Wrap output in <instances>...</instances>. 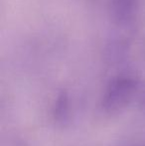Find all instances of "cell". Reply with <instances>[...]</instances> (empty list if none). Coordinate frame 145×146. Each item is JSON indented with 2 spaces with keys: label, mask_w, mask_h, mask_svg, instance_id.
Masks as SVG:
<instances>
[{
  "label": "cell",
  "mask_w": 145,
  "mask_h": 146,
  "mask_svg": "<svg viewBox=\"0 0 145 146\" xmlns=\"http://www.w3.org/2000/svg\"><path fill=\"white\" fill-rule=\"evenodd\" d=\"M139 146H145V143H144V144H141V145H139Z\"/></svg>",
  "instance_id": "obj_5"
},
{
  "label": "cell",
  "mask_w": 145,
  "mask_h": 146,
  "mask_svg": "<svg viewBox=\"0 0 145 146\" xmlns=\"http://www.w3.org/2000/svg\"><path fill=\"white\" fill-rule=\"evenodd\" d=\"M139 82L130 75H120L109 83L101 106L107 113H117L131 102L138 90Z\"/></svg>",
  "instance_id": "obj_1"
},
{
  "label": "cell",
  "mask_w": 145,
  "mask_h": 146,
  "mask_svg": "<svg viewBox=\"0 0 145 146\" xmlns=\"http://www.w3.org/2000/svg\"><path fill=\"white\" fill-rule=\"evenodd\" d=\"M138 0H110L111 18L119 26H129L135 20Z\"/></svg>",
  "instance_id": "obj_2"
},
{
  "label": "cell",
  "mask_w": 145,
  "mask_h": 146,
  "mask_svg": "<svg viewBox=\"0 0 145 146\" xmlns=\"http://www.w3.org/2000/svg\"><path fill=\"white\" fill-rule=\"evenodd\" d=\"M53 117L57 123L65 125L70 119V100L66 92H61L55 100Z\"/></svg>",
  "instance_id": "obj_3"
},
{
  "label": "cell",
  "mask_w": 145,
  "mask_h": 146,
  "mask_svg": "<svg viewBox=\"0 0 145 146\" xmlns=\"http://www.w3.org/2000/svg\"><path fill=\"white\" fill-rule=\"evenodd\" d=\"M141 104L142 106L145 108V92H143V94H142V98H141Z\"/></svg>",
  "instance_id": "obj_4"
}]
</instances>
